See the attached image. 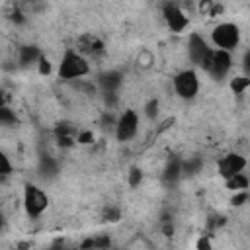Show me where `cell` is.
Returning <instances> with one entry per match:
<instances>
[{
    "mask_svg": "<svg viewBox=\"0 0 250 250\" xmlns=\"http://www.w3.org/2000/svg\"><path fill=\"white\" fill-rule=\"evenodd\" d=\"M90 72V64L88 61L74 53V51H66L61 59V66H59V74L61 78L64 80H74V78H80V76H86Z\"/></svg>",
    "mask_w": 250,
    "mask_h": 250,
    "instance_id": "obj_1",
    "label": "cell"
},
{
    "mask_svg": "<svg viewBox=\"0 0 250 250\" xmlns=\"http://www.w3.org/2000/svg\"><path fill=\"white\" fill-rule=\"evenodd\" d=\"M211 39H213V43L221 51H229V49H234L238 45V41H240V29L234 23H219L213 29V33H211Z\"/></svg>",
    "mask_w": 250,
    "mask_h": 250,
    "instance_id": "obj_2",
    "label": "cell"
},
{
    "mask_svg": "<svg viewBox=\"0 0 250 250\" xmlns=\"http://www.w3.org/2000/svg\"><path fill=\"white\" fill-rule=\"evenodd\" d=\"M49 205V197L43 189H39L37 186H25L23 189V207L27 211L29 217H39Z\"/></svg>",
    "mask_w": 250,
    "mask_h": 250,
    "instance_id": "obj_3",
    "label": "cell"
},
{
    "mask_svg": "<svg viewBox=\"0 0 250 250\" xmlns=\"http://www.w3.org/2000/svg\"><path fill=\"white\" fill-rule=\"evenodd\" d=\"M230 64H232V59H230L229 51H221V49H215V51H213V49H211V53H209V57H207L203 68H205L213 78L221 80V78L230 70Z\"/></svg>",
    "mask_w": 250,
    "mask_h": 250,
    "instance_id": "obj_4",
    "label": "cell"
},
{
    "mask_svg": "<svg viewBox=\"0 0 250 250\" xmlns=\"http://www.w3.org/2000/svg\"><path fill=\"white\" fill-rule=\"evenodd\" d=\"M174 88H176V94L184 100H191L195 98L197 90H199V80H197V74L193 70H182L174 76Z\"/></svg>",
    "mask_w": 250,
    "mask_h": 250,
    "instance_id": "obj_5",
    "label": "cell"
},
{
    "mask_svg": "<svg viewBox=\"0 0 250 250\" xmlns=\"http://www.w3.org/2000/svg\"><path fill=\"white\" fill-rule=\"evenodd\" d=\"M209 53H211V47H207V41L201 35L191 33L189 41H188V57H189V61L193 64H197V66H203L207 57H209Z\"/></svg>",
    "mask_w": 250,
    "mask_h": 250,
    "instance_id": "obj_6",
    "label": "cell"
},
{
    "mask_svg": "<svg viewBox=\"0 0 250 250\" xmlns=\"http://www.w3.org/2000/svg\"><path fill=\"white\" fill-rule=\"evenodd\" d=\"M137 129H139V117L133 109H127L115 125V135L119 141H129L137 135Z\"/></svg>",
    "mask_w": 250,
    "mask_h": 250,
    "instance_id": "obj_7",
    "label": "cell"
},
{
    "mask_svg": "<svg viewBox=\"0 0 250 250\" xmlns=\"http://www.w3.org/2000/svg\"><path fill=\"white\" fill-rule=\"evenodd\" d=\"M244 166H246L244 156L232 152V154L223 156V160L219 162V174H221L223 178H230V176H234V174H240Z\"/></svg>",
    "mask_w": 250,
    "mask_h": 250,
    "instance_id": "obj_8",
    "label": "cell"
},
{
    "mask_svg": "<svg viewBox=\"0 0 250 250\" xmlns=\"http://www.w3.org/2000/svg\"><path fill=\"white\" fill-rule=\"evenodd\" d=\"M164 20L172 31H182L188 25V18L178 6H166L164 8Z\"/></svg>",
    "mask_w": 250,
    "mask_h": 250,
    "instance_id": "obj_9",
    "label": "cell"
},
{
    "mask_svg": "<svg viewBox=\"0 0 250 250\" xmlns=\"http://www.w3.org/2000/svg\"><path fill=\"white\" fill-rule=\"evenodd\" d=\"M41 55L35 47H21L20 49V62L21 64H31V62H39Z\"/></svg>",
    "mask_w": 250,
    "mask_h": 250,
    "instance_id": "obj_10",
    "label": "cell"
},
{
    "mask_svg": "<svg viewBox=\"0 0 250 250\" xmlns=\"http://www.w3.org/2000/svg\"><path fill=\"white\" fill-rule=\"evenodd\" d=\"M227 188L229 189H234V191H244L248 188V178L240 172V174H234L230 178H227Z\"/></svg>",
    "mask_w": 250,
    "mask_h": 250,
    "instance_id": "obj_11",
    "label": "cell"
},
{
    "mask_svg": "<svg viewBox=\"0 0 250 250\" xmlns=\"http://www.w3.org/2000/svg\"><path fill=\"white\" fill-rule=\"evenodd\" d=\"M152 62H154V55L148 49H141L139 55H137V66L143 68V70H146V68L152 66Z\"/></svg>",
    "mask_w": 250,
    "mask_h": 250,
    "instance_id": "obj_12",
    "label": "cell"
},
{
    "mask_svg": "<svg viewBox=\"0 0 250 250\" xmlns=\"http://www.w3.org/2000/svg\"><path fill=\"white\" fill-rule=\"evenodd\" d=\"M102 84H104V88H105L107 92H113V90L121 84V76H119L117 72H105V74L102 76Z\"/></svg>",
    "mask_w": 250,
    "mask_h": 250,
    "instance_id": "obj_13",
    "label": "cell"
},
{
    "mask_svg": "<svg viewBox=\"0 0 250 250\" xmlns=\"http://www.w3.org/2000/svg\"><path fill=\"white\" fill-rule=\"evenodd\" d=\"M16 123V113L4 105H0V125L2 127H8V125H14Z\"/></svg>",
    "mask_w": 250,
    "mask_h": 250,
    "instance_id": "obj_14",
    "label": "cell"
},
{
    "mask_svg": "<svg viewBox=\"0 0 250 250\" xmlns=\"http://www.w3.org/2000/svg\"><path fill=\"white\" fill-rule=\"evenodd\" d=\"M248 84H250V78L238 76V78H234V80L230 82V88L234 90V94H244V90L248 88Z\"/></svg>",
    "mask_w": 250,
    "mask_h": 250,
    "instance_id": "obj_15",
    "label": "cell"
},
{
    "mask_svg": "<svg viewBox=\"0 0 250 250\" xmlns=\"http://www.w3.org/2000/svg\"><path fill=\"white\" fill-rule=\"evenodd\" d=\"M10 172H12V164H10L8 156L0 150V176H8Z\"/></svg>",
    "mask_w": 250,
    "mask_h": 250,
    "instance_id": "obj_16",
    "label": "cell"
},
{
    "mask_svg": "<svg viewBox=\"0 0 250 250\" xmlns=\"http://www.w3.org/2000/svg\"><path fill=\"white\" fill-rule=\"evenodd\" d=\"M156 113H158V102L156 100H150L146 104V115L148 117H156Z\"/></svg>",
    "mask_w": 250,
    "mask_h": 250,
    "instance_id": "obj_17",
    "label": "cell"
},
{
    "mask_svg": "<svg viewBox=\"0 0 250 250\" xmlns=\"http://www.w3.org/2000/svg\"><path fill=\"white\" fill-rule=\"evenodd\" d=\"M141 178H143V174H141V170H137V168H133V170L129 172V184H131V186H137V184L141 182Z\"/></svg>",
    "mask_w": 250,
    "mask_h": 250,
    "instance_id": "obj_18",
    "label": "cell"
},
{
    "mask_svg": "<svg viewBox=\"0 0 250 250\" xmlns=\"http://www.w3.org/2000/svg\"><path fill=\"white\" fill-rule=\"evenodd\" d=\"M37 64H39V72H41V74H49V70H51V64H49V61H47L45 57H41Z\"/></svg>",
    "mask_w": 250,
    "mask_h": 250,
    "instance_id": "obj_19",
    "label": "cell"
},
{
    "mask_svg": "<svg viewBox=\"0 0 250 250\" xmlns=\"http://www.w3.org/2000/svg\"><path fill=\"white\" fill-rule=\"evenodd\" d=\"M246 199H248V193H246V191H240V193H236V195L232 197V203H234V205H242Z\"/></svg>",
    "mask_w": 250,
    "mask_h": 250,
    "instance_id": "obj_20",
    "label": "cell"
},
{
    "mask_svg": "<svg viewBox=\"0 0 250 250\" xmlns=\"http://www.w3.org/2000/svg\"><path fill=\"white\" fill-rule=\"evenodd\" d=\"M197 250H211V242H209V238H199L197 240Z\"/></svg>",
    "mask_w": 250,
    "mask_h": 250,
    "instance_id": "obj_21",
    "label": "cell"
},
{
    "mask_svg": "<svg viewBox=\"0 0 250 250\" xmlns=\"http://www.w3.org/2000/svg\"><path fill=\"white\" fill-rule=\"evenodd\" d=\"M2 225H4V219H2V215H0V229H2Z\"/></svg>",
    "mask_w": 250,
    "mask_h": 250,
    "instance_id": "obj_22",
    "label": "cell"
},
{
    "mask_svg": "<svg viewBox=\"0 0 250 250\" xmlns=\"http://www.w3.org/2000/svg\"><path fill=\"white\" fill-rule=\"evenodd\" d=\"M14 250H21V248H14Z\"/></svg>",
    "mask_w": 250,
    "mask_h": 250,
    "instance_id": "obj_23",
    "label": "cell"
}]
</instances>
